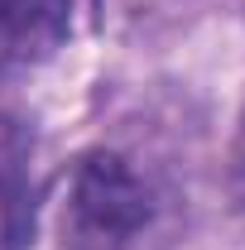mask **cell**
I'll return each instance as SVG.
<instances>
[{
    "label": "cell",
    "instance_id": "4",
    "mask_svg": "<svg viewBox=\"0 0 245 250\" xmlns=\"http://www.w3.org/2000/svg\"><path fill=\"white\" fill-rule=\"evenodd\" d=\"M231 197L245 212V111H241V125H236V145H231Z\"/></svg>",
    "mask_w": 245,
    "mask_h": 250
},
{
    "label": "cell",
    "instance_id": "2",
    "mask_svg": "<svg viewBox=\"0 0 245 250\" xmlns=\"http://www.w3.org/2000/svg\"><path fill=\"white\" fill-rule=\"evenodd\" d=\"M43 183H39V145L20 116L0 111V241L5 250H24L34 241Z\"/></svg>",
    "mask_w": 245,
    "mask_h": 250
},
{
    "label": "cell",
    "instance_id": "1",
    "mask_svg": "<svg viewBox=\"0 0 245 250\" xmlns=\"http://www.w3.org/2000/svg\"><path fill=\"white\" fill-rule=\"evenodd\" d=\"M154 221V197L144 178L116 149H92L77 159L67 192V246L72 250H125Z\"/></svg>",
    "mask_w": 245,
    "mask_h": 250
},
{
    "label": "cell",
    "instance_id": "3",
    "mask_svg": "<svg viewBox=\"0 0 245 250\" xmlns=\"http://www.w3.org/2000/svg\"><path fill=\"white\" fill-rule=\"evenodd\" d=\"M82 0H0V77L53 58L72 39Z\"/></svg>",
    "mask_w": 245,
    "mask_h": 250
}]
</instances>
